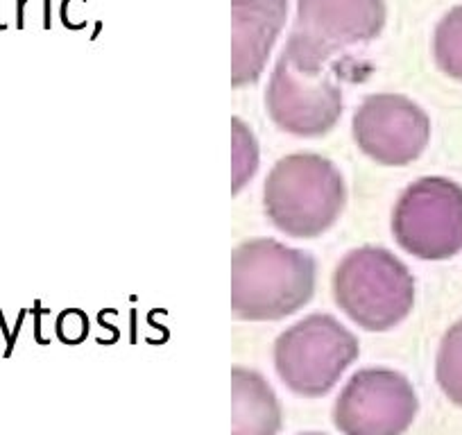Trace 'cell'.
<instances>
[{"label":"cell","instance_id":"cell-5","mask_svg":"<svg viewBox=\"0 0 462 435\" xmlns=\"http://www.w3.org/2000/svg\"><path fill=\"white\" fill-rule=\"evenodd\" d=\"M358 338L333 315L313 313L279 335L274 367L284 386L302 397H324L358 358Z\"/></svg>","mask_w":462,"mask_h":435},{"label":"cell","instance_id":"cell-1","mask_svg":"<svg viewBox=\"0 0 462 435\" xmlns=\"http://www.w3.org/2000/svg\"><path fill=\"white\" fill-rule=\"evenodd\" d=\"M315 292V261L274 238L245 241L231 254L236 320L272 322L297 313Z\"/></svg>","mask_w":462,"mask_h":435},{"label":"cell","instance_id":"cell-14","mask_svg":"<svg viewBox=\"0 0 462 435\" xmlns=\"http://www.w3.org/2000/svg\"><path fill=\"white\" fill-rule=\"evenodd\" d=\"M233 193H241V189L252 179L259 166V150H256L254 134L247 129L241 118H233Z\"/></svg>","mask_w":462,"mask_h":435},{"label":"cell","instance_id":"cell-7","mask_svg":"<svg viewBox=\"0 0 462 435\" xmlns=\"http://www.w3.org/2000/svg\"><path fill=\"white\" fill-rule=\"evenodd\" d=\"M419 401L413 383L390 367L358 369L333 404V424L342 435H403Z\"/></svg>","mask_w":462,"mask_h":435},{"label":"cell","instance_id":"cell-15","mask_svg":"<svg viewBox=\"0 0 462 435\" xmlns=\"http://www.w3.org/2000/svg\"><path fill=\"white\" fill-rule=\"evenodd\" d=\"M299 435H327V433H315V431H310V433H299Z\"/></svg>","mask_w":462,"mask_h":435},{"label":"cell","instance_id":"cell-6","mask_svg":"<svg viewBox=\"0 0 462 435\" xmlns=\"http://www.w3.org/2000/svg\"><path fill=\"white\" fill-rule=\"evenodd\" d=\"M392 234L403 252L422 261L462 252V186L446 177L413 181L394 204Z\"/></svg>","mask_w":462,"mask_h":435},{"label":"cell","instance_id":"cell-3","mask_svg":"<svg viewBox=\"0 0 462 435\" xmlns=\"http://www.w3.org/2000/svg\"><path fill=\"white\" fill-rule=\"evenodd\" d=\"M288 41L279 54L265 91L272 123L288 134L315 138L329 134L342 116V89L333 75L340 64Z\"/></svg>","mask_w":462,"mask_h":435},{"label":"cell","instance_id":"cell-12","mask_svg":"<svg viewBox=\"0 0 462 435\" xmlns=\"http://www.w3.org/2000/svg\"><path fill=\"white\" fill-rule=\"evenodd\" d=\"M435 379L449 401L462 408V320L449 326L437 350Z\"/></svg>","mask_w":462,"mask_h":435},{"label":"cell","instance_id":"cell-11","mask_svg":"<svg viewBox=\"0 0 462 435\" xmlns=\"http://www.w3.org/2000/svg\"><path fill=\"white\" fill-rule=\"evenodd\" d=\"M281 429L279 406L270 383L254 369H231V435H276Z\"/></svg>","mask_w":462,"mask_h":435},{"label":"cell","instance_id":"cell-9","mask_svg":"<svg viewBox=\"0 0 462 435\" xmlns=\"http://www.w3.org/2000/svg\"><path fill=\"white\" fill-rule=\"evenodd\" d=\"M383 0H297L295 30L288 41L324 59L379 37Z\"/></svg>","mask_w":462,"mask_h":435},{"label":"cell","instance_id":"cell-2","mask_svg":"<svg viewBox=\"0 0 462 435\" xmlns=\"http://www.w3.org/2000/svg\"><path fill=\"white\" fill-rule=\"evenodd\" d=\"M347 191L336 163L297 152L274 163L263 184V206L279 232L315 238L331 230L345 209Z\"/></svg>","mask_w":462,"mask_h":435},{"label":"cell","instance_id":"cell-4","mask_svg":"<svg viewBox=\"0 0 462 435\" xmlns=\"http://www.w3.org/2000/svg\"><path fill=\"white\" fill-rule=\"evenodd\" d=\"M333 299L365 331H390L415 304V279L390 249L365 245L351 249L333 272Z\"/></svg>","mask_w":462,"mask_h":435},{"label":"cell","instance_id":"cell-8","mask_svg":"<svg viewBox=\"0 0 462 435\" xmlns=\"http://www.w3.org/2000/svg\"><path fill=\"white\" fill-rule=\"evenodd\" d=\"M351 134L360 152L383 166H408L431 141V118L411 97L374 93L351 118Z\"/></svg>","mask_w":462,"mask_h":435},{"label":"cell","instance_id":"cell-10","mask_svg":"<svg viewBox=\"0 0 462 435\" xmlns=\"http://www.w3.org/2000/svg\"><path fill=\"white\" fill-rule=\"evenodd\" d=\"M288 0H231V84L261 78L272 46L286 23Z\"/></svg>","mask_w":462,"mask_h":435},{"label":"cell","instance_id":"cell-13","mask_svg":"<svg viewBox=\"0 0 462 435\" xmlns=\"http://www.w3.org/2000/svg\"><path fill=\"white\" fill-rule=\"evenodd\" d=\"M435 64L444 75L462 82V5L439 20L433 37Z\"/></svg>","mask_w":462,"mask_h":435}]
</instances>
